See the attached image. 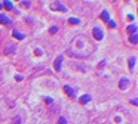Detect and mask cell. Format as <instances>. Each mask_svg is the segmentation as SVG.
I'll list each match as a JSON object with an SVG mask.
<instances>
[{"instance_id": "11", "label": "cell", "mask_w": 138, "mask_h": 124, "mask_svg": "<svg viewBox=\"0 0 138 124\" xmlns=\"http://www.w3.org/2000/svg\"><path fill=\"white\" fill-rule=\"evenodd\" d=\"M101 19H104V21H107V22L110 21V15H109V12H107V10H104V12L101 13Z\"/></svg>"}, {"instance_id": "19", "label": "cell", "mask_w": 138, "mask_h": 124, "mask_svg": "<svg viewBox=\"0 0 138 124\" xmlns=\"http://www.w3.org/2000/svg\"><path fill=\"white\" fill-rule=\"evenodd\" d=\"M58 124H67V120H65L64 117H61V118H59V123H58Z\"/></svg>"}, {"instance_id": "8", "label": "cell", "mask_w": 138, "mask_h": 124, "mask_svg": "<svg viewBox=\"0 0 138 124\" xmlns=\"http://www.w3.org/2000/svg\"><path fill=\"white\" fill-rule=\"evenodd\" d=\"M89 101H91V95H83V96L79 99V102H80V104H88Z\"/></svg>"}, {"instance_id": "4", "label": "cell", "mask_w": 138, "mask_h": 124, "mask_svg": "<svg viewBox=\"0 0 138 124\" xmlns=\"http://www.w3.org/2000/svg\"><path fill=\"white\" fill-rule=\"evenodd\" d=\"M128 86H129V80H128V78H122V80L119 81V87H120V90L128 89Z\"/></svg>"}, {"instance_id": "13", "label": "cell", "mask_w": 138, "mask_h": 124, "mask_svg": "<svg viewBox=\"0 0 138 124\" xmlns=\"http://www.w3.org/2000/svg\"><path fill=\"white\" fill-rule=\"evenodd\" d=\"M128 31H129V33H131V35H132V34H135V33H137V27H135V25H129V27H128Z\"/></svg>"}, {"instance_id": "18", "label": "cell", "mask_w": 138, "mask_h": 124, "mask_svg": "<svg viewBox=\"0 0 138 124\" xmlns=\"http://www.w3.org/2000/svg\"><path fill=\"white\" fill-rule=\"evenodd\" d=\"M13 124H21V118L19 117H15L13 118Z\"/></svg>"}, {"instance_id": "21", "label": "cell", "mask_w": 138, "mask_h": 124, "mask_svg": "<svg viewBox=\"0 0 138 124\" xmlns=\"http://www.w3.org/2000/svg\"><path fill=\"white\" fill-rule=\"evenodd\" d=\"M22 3H24V6H25V7H28V6H30V1H27V0H25V1H22Z\"/></svg>"}, {"instance_id": "17", "label": "cell", "mask_w": 138, "mask_h": 124, "mask_svg": "<svg viewBox=\"0 0 138 124\" xmlns=\"http://www.w3.org/2000/svg\"><path fill=\"white\" fill-rule=\"evenodd\" d=\"M56 31H58V27H51V30H49V33H51V34H55Z\"/></svg>"}, {"instance_id": "5", "label": "cell", "mask_w": 138, "mask_h": 124, "mask_svg": "<svg viewBox=\"0 0 138 124\" xmlns=\"http://www.w3.org/2000/svg\"><path fill=\"white\" fill-rule=\"evenodd\" d=\"M64 90H65V93H67L70 98H76V93H74V90H73L70 86H65V87H64Z\"/></svg>"}, {"instance_id": "2", "label": "cell", "mask_w": 138, "mask_h": 124, "mask_svg": "<svg viewBox=\"0 0 138 124\" xmlns=\"http://www.w3.org/2000/svg\"><path fill=\"white\" fill-rule=\"evenodd\" d=\"M51 9H52V10H61V12H67V7H65L64 4H61L59 1L51 3Z\"/></svg>"}, {"instance_id": "9", "label": "cell", "mask_w": 138, "mask_h": 124, "mask_svg": "<svg viewBox=\"0 0 138 124\" xmlns=\"http://www.w3.org/2000/svg\"><path fill=\"white\" fill-rule=\"evenodd\" d=\"M1 3H3L1 6H3V7H6L7 10H10V9L13 7V4H12V1H9V0H6V1H1Z\"/></svg>"}, {"instance_id": "14", "label": "cell", "mask_w": 138, "mask_h": 124, "mask_svg": "<svg viewBox=\"0 0 138 124\" xmlns=\"http://www.w3.org/2000/svg\"><path fill=\"white\" fill-rule=\"evenodd\" d=\"M13 37H16V38L22 40V38H24V34H22V33H19V31H13Z\"/></svg>"}, {"instance_id": "20", "label": "cell", "mask_w": 138, "mask_h": 124, "mask_svg": "<svg viewBox=\"0 0 138 124\" xmlns=\"http://www.w3.org/2000/svg\"><path fill=\"white\" fill-rule=\"evenodd\" d=\"M109 25H110L111 28H114V27H116V22H114V21H109Z\"/></svg>"}, {"instance_id": "16", "label": "cell", "mask_w": 138, "mask_h": 124, "mask_svg": "<svg viewBox=\"0 0 138 124\" xmlns=\"http://www.w3.org/2000/svg\"><path fill=\"white\" fill-rule=\"evenodd\" d=\"M134 65H135V58H131V59H129V68L132 70V68H134Z\"/></svg>"}, {"instance_id": "15", "label": "cell", "mask_w": 138, "mask_h": 124, "mask_svg": "<svg viewBox=\"0 0 138 124\" xmlns=\"http://www.w3.org/2000/svg\"><path fill=\"white\" fill-rule=\"evenodd\" d=\"M68 22H70V24H73V25H77V24H80V21H79L77 18H70V19H68Z\"/></svg>"}, {"instance_id": "6", "label": "cell", "mask_w": 138, "mask_h": 124, "mask_svg": "<svg viewBox=\"0 0 138 124\" xmlns=\"http://www.w3.org/2000/svg\"><path fill=\"white\" fill-rule=\"evenodd\" d=\"M61 62H62V56H58V58L55 59V64H54L56 71H59V70H61Z\"/></svg>"}, {"instance_id": "10", "label": "cell", "mask_w": 138, "mask_h": 124, "mask_svg": "<svg viewBox=\"0 0 138 124\" xmlns=\"http://www.w3.org/2000/svg\"><path fill=\"white\" fill-rule=\"evenodd\" d=\"M4 53H6V55H7V53H9V55H10V53H15V44L7 46V47H6V50H4Z\"/></svg>"}, {"instance_id": "7", "label": "cell", "mask_w": 138, "mask_h": 124, "mask_svg": "<svg viewBox=\"0 0 138 124\" xmlns=\"http://www.w3.org/2000/svg\"><path fill=\"white\" fill-rule=\"evenodd\" d=\"M0 24H4V25H9L10 24V19L6 16V15H0Z\"/></svg>"}, {"instance_id": "23", "label": "cell", "mask_w": 138, "mask_h": 124, "mask_svg": "<svg viewBox=\"0 0 138 124\" xmlns=\"http://www.w3.org/2000/svg\"><path fill=\"white\" fill-rule=\"evenodd\" d=\"M0 7H1V3H0Z\"/></svg>"}, {"instance_id": "1", "label": "cell", "mask_w": 138, "mask_h": 124, "mask_svg": "<svg viewBox=\"0 0 138 124\" xmlns=\"http://www.w3.org/2000/svg\"><path fill=\"white\" fill-rule=\"evenodd\" d=\"M92 52H94V44L83 35L74 37L68 47V53L76 58H88Z\"/></svg>"}, {"instance_id": "22", "label": "cell", "mask_w": 138, "mask_h": 124, "mask_svg": "<svg viewBox=\"0 0 138 124\" xmlns=\"http://www.w3.org/2000/svg\"><path fill=\"white\" fill-rule=\"evenodd\" d=\"M45 101H46L48 104H51V102H52V99H51V98H45Z\"/></svg>"}, {"instance_id": "3", "label": "cell", "mask_w": 138, "mask_h": 124, "mask_svg": "<svg viewBox=\"0 0 138 124\" xmlns=\"http://www.w3.org/2000/svg\"><path fill=\"white\" fill-rule=\"evenodd\" d=\"M92 34H94V38H97V40H103V37H104L103 31H101L98 27H95V28L92 30Z\"/></svg>"}, {"instance_id": "12", "label": "cell", "mask_w": 138, "mask_h": 124, "mask_svg": "<svg viewBox=\"0 0 138 124\" xmlns=\"http://www.w3.org/2000/svg\"><path fill=\"white\" fill-rule=\"evenodd\" d=\"M129 41H131L132 44H137V43H138V35H137V34H132V35L129 37Z\"/></svg>"}]
</instances>
